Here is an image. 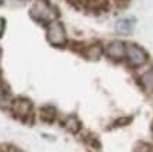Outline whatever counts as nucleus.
I'll use <instances>...</instances> for the list:
<instances>
[{
    "mask_svg": "<svg viewBox=\"0 0 153 152\" xmlns=\"http://www.w3.org/2000/svg\"><path fill=\"white\" fill-rule=\"evenodd\" d=\"M31 16L41 23H52L58 17V11L47 0H39L31 9Z\"/></svg>",
    "mask_w": 153,
    "mask_h": 152,
    "instance_id": "1",
    "label": "nucleus"
},
{
    "mask_svg": "<svg viewBox=\"0 0 153 152\" xmlns=\"http://www.w3.org/2000/svg\"><path fill=\"white\" fill-rule=\"evenodd\" d=\"M47 38L49 44H52L53 46H63L66 44V31L63 25L58 21H52L48 25V31H47Z\"/></svg>",
    "mask_w": 153,
    "mask_h": 152,
    "instance_id": "2",
    "label": "nucleus"
},
{
    "mask_svg": "<svg viewBox=\"0 0 153 152\" xmlns=\"http://www.w3.org/2000/svg\"><path fill=\"white\" fill-rule=\"evenodd\" d=\"M125 54L128 56V62L132 66H142L149 59L146 51L143 48H140V46L135 45V44H129V45L125 46Z\"/></svg>",
    "mask_w": 153,
    "mask_h": 152,
    "instance_id": "3",
    "label": "nucleus"
},
{
    "mask_svg": "<svg viewBox=\"0 0 153 152\" xmlns=\"http://www.w3.org/2000/svg\"><path fill=\"white\" fill-rule=\"evenodd\" d=\"M10 107H11L13 114L23 121H25L28 117H31V113H33V104H31V101L28 100V99H23V97L11 100Z\"/></svg>",
    "mask_w": 153,
    "mask_h": 152,
    "instance_id": "4",
    "label": "nucleus"
},
{
    "mask_svg": "<svg viewBox=\"0 0 153 152\" xmlns=\"http://www.w3.org/2000/svg\"><path fill=\"white\" fill-rule=\"evenodd\" d=\"M107 55L111 59H121L125 55V44L121 41H112L107 46Z\"/></svg>",
    "mask_w": 153,
    "mask_h": 152,
    "instance_id": "5",
    "label": "nucleus"
},
{
    "mask_svg": "<svg viewBox=\"0 0 153 152\" xmlns=\"http://www.w3.org/2000/svg\"><path fill=\"white\" fill-rule=\"evenodd\" d=\"M134 25H135V20L122 19V20H120V21H117L115 30L120 32V34H129V32L134 30Z\"/></svg>",
    "mask_w": 153,
    "mask_h": 152,
    "instance_id": "6",
    "label": "nucleus"
},
{
    "mask_svg": "<svg viewBox=\"0 0 153 152\" xmlns=\"http://www.w3.org/2000/svg\"><path fill=\"white\" fill-rule=\"evenodd\" d=\"M63 125H65V128L68 130V131H70V133H73V134H77L80 131V128H82V124H80L79 118H77V117H74V115H69V117H66Z\"/></svg>",
    "mask_w": 153,
    "mask_h": 152,
    "instance_id": "7",
    "label": "nucleus"
},
{
    "mask_svg": "<svg viewBox=\"0 0 153 152\" xmlns=\"http://www.w3.org/2000/svg\"><path fill=\"white\" fill-rule=\"evenodd\" d=\"M140 85L145 90H149V92H153V69L146 70L139 79Z\"/></svg>",
    "mask_w": 153,
    "mask_h": 152,
    "instance_id": "8",
    "label": "nucleus"
},
{
    "mask_svg": "<svg viewBox=\"0 0 153 152\" xmlns=\"http://www.w3.org/2000/svg\"><path fill=\"white\" fill-rule=\"evenodd\" d=\"M39 115H41L42 121H45V123H52V121L56 118V110L53 109V107H49V106L42 107Z\"/></svg>",
    "mask_w": 153,
    "mask_h": 152,
    "instance_id": "9",
    "label": "nucleus"
},
{
    "mask_svg": "<svg viewBox=\"0 0 153 152\" xmlns=\"http://www.w3.org/2000/svg\"><path fill=\"white\" fill-rule=\"evenodd\" d=\"M88 52L90 54H87V58L88 59H98L100 58V55H101V48L100 46H91V48H88Z\"/></svg>",
    "mask_w": 153,
    "mask_h": 152,
    "instance_id": "10",
    "label": "nucleus"
},
{
    "mask_svg": "<svg viewBox=\"0 0 153 152\" xmlns=\"http://www.w3.org/2000/svg\"><path fill=\"white\" fill-rule=\"evenodd\" d=\"M3 31H4V20L0 19V37H1Z\"/></svg>",
    "mask_w": 153,
    "mask_h": 152,
    "instance_id": "11",
    "label": "nucleus"
},
{
    "mask_svg": "<svg viewBox=\"0 0 153 152\" xmlns=\"http://www.w3.org/2000/svg\"><path fill=\"white\" fill-rule=\"evenodd\" d=\"M13 152H23V151H20V149H13Z\"/></svg>",
    "mask_w": 153,
    "mask_h": 152,
    "instance_id": "12",
    "label": "nucleus"
}]
</instances>
